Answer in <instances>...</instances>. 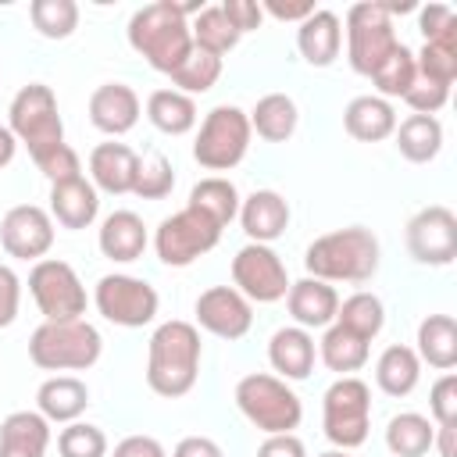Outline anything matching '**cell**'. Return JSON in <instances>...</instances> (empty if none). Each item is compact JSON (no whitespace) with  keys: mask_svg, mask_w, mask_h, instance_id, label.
Returning a JSON list of instances; mask_svg holds the SVG:
<instances>
[{"mask_svg":"<svg viewBox=\"0 0 457 457\" xmlns=\"http://www.w3.org/2000/svg\"><path fill=\"white\" fill-rule=\"evenodd\" d=\"M204 4H171L157 0L139 7L129 18V46L161 75H171L193 50V32H189V14H200Z\"/></svg>","mask_w":457,"mask_h":457,"instance_id":"6da1fadb","label":"cell"},{"mask_svg":"<svg viewBox=\"0 0 457 457\" xmlns=\"http://www.w3.org/2000/svg\"><path fill=\"white\" fill-rule=\"evenodd\" d=\"M200 357H204V346L193 321H182V318L161 321L146 346V386L168 400L186 396L196 386Z\"/></svg>","mask_w":457,"mask_h":457,"instance_id":"7a4b0ae2","label":"cell"},{"mask_svg":"<svg viewBox=\"0 0 457 457\" xmlns=\"http://www.w3.org/2000/svg\"><path fill=\"white\" fill-rule=\"evenodd\" d=\"M303 268L311 278L321 282H368L378 271V239L364 225H346L336 232L318 236L307 253Z\"/></svg>","mask_w":457,"mask_h":457,"instance_id":"3957f363","label":"cell"},{"mask_svg":"<svg viewBox=\"0 0 457 457\" xmlns=\"http://www.w3.org/2000/svg\"><path fill=\"white\" fill-rule=\"evenodd\" d=\"M7 129L18 143H25L36 168H43L54 154H61L64 143V121L57 111V96L43 82H29L14 93L7 107Z\"/></svg>","mask_w":457,"mask_h":457,"instance_id":"277c9868","label":"cell"},{"mask_svg":"<svg viewBox=\"0 0 457 457\" xmlns=\"http://www.w3.org/2000/svg\"><path fill=\"white\" fill-rule=\"evenodd\" d=\"M104 339L86 318L43 321L29 336V361L43 371H86L100 361Z\"/></svg>","mask_w":457,"mask_h":457,"instance_id":"5b68a950","label":"cell"},{"mask_svg":"<svg viewBox=\"0 0 457 457\" xmlns=\"http://www.w3.org/2000/svg\"><path fill=\"white\" fill-rule=\"evenodd\" d=\"M236 407L264 436L293 432L300 425V418H303L300 396L286 386V378L268 375V371H253V375H243L236 382Z\"/></svg>","mask_w":457,"mask_h":457,"instance_id":"8992f818","label":"cell"},{"mask_svg":"<svg viewBox=\"0 0 457 457\" xmlns=\"http://www.w3.org/2000/svg\"><path fill=\"white\" fill-rule=\"evenodd\" d=\"M321 428L336 450H357L371 428V389L357 375H339L321 400Z\"/></svg>","mask_w":457,"mask_h":457,"instance_id":"52a82bcc","label":"cell"},{"mask_svg":"<svg viewBox=\"0 0 457 457\" xmlns=\"http://www.w3.org/2000/svg\"><path fill=\"white\" fill-rule=\"evenodd\" d=\"M250 139H253V129H250L246 111L236 104H218L200 121V132L193 143V161L207 171H228L246 157Z\"/></svg>","mask_w":457,"mask_h":457,"instance_id":"ba28073f","label":"cell"},{"mask_svg":"<svg viewBox=\"0 0 457 457\" xmlns=\"http://www.w3.org/2000/svg\"><path fill=\"white\" fill-rule=\"evenodd\" d=\"M396 29L382 0H364L346 11V61L357 75H368L396 50Z\"/></svg>","mask_w":457,"mask_h":457,"instance_id":"9c48e42d","label":"cell"},{"mask_svg":"<svg viewBox=\"0 0 457 457\" xmlns=\"http://www.w3.org/2000/svg\"><path fill=\"white\" fill-rule=\"evenodd\" d=\"M29 293L43 314V321H68L86 314V286L68 261L43 257L29 271Z\"/></svg>","mask_w":457,"mask_h":457,"instance_id":"30bf717a","label":"cell"},{"mask_svg":"<svg viewBox=\"0 0 457 457\" xmlns=\"http://www.w3.org/2000/svg\"><path fill=\"white\" fill-rule=\"evenodd\" d=\"M218 239H221V228H218L211 218H204V214L193 211V207H182V211L168 214V218L157 225V232H154V250H157V257H161L168 268H186V264H193L196 257L211 253V250L218 246Z\"/></svg>","mask_w":457,"mask_h":457,"instance_id":"8fae6325","label":"cell"},{"mask_svg":"<svg viewBox=\"0 0 457 457\" xmlns=\"http://www.w3.org/2000/svg\"><path fill=\"white\" fill-rule=\"evenodd\" d=\"M93 303L96 311L111 321V325H121V328H143L157 318V289L146 282V278H136V275H104L93 289Z\"/></svg>","mask_w":457,"mask_h":457,"instance_id":"7c38bea8","label":"cell"},{"mask_svg":"<svg viewBox=\"0 0 457 457\" xmlns=\"http://www.w3.org/2000/svg\"><path fill=\"white\" fill-rule=\"evenodd\" d=\"M232 282L250 303H275L289 293V271L282 257L264 243H246L236 250Z\"/></svg>","mask_w":457,"mask_h":457,"instance_id":"4fadbf2b","label":"cell"},{"mask_svg":"<svg viewBox=\"0 0 457 457\" xmlns=\"http://www.w3.org/2000/svg\"><path fill=\"white\" fill-rule=\"evenodd\" d=\"M407 250L418 264L446 268L457 257V214L443 204L421 207L407 221Z\"/></svg>","mask_w":457,"mask_h":457,"instance_id":"5bb4252c","label":"cell"},{"mask_svg":"<svg viewBox=\"0 0 457 457\" xmlns=\"http://www.w3.org/2000/svg\"><path fill=\"white\" fill-rule=\"evenodd\" d=\"M196 325L218 339H243L253 325V307L236 286H211L193 303Z\"/></svg>","mask_w":457,"mask_h":457,"instance_id":"9a60e30c","label":"cell"},{"mask_svg":"<svg viewBox=\"0 0 457 457\" xmlns=\"http://www.w3.org/2000/svg\"><path fill=\"white\" fill-rule=\"evenodd\" d=\"M0 243L18 261H43L54 246V218L36 204H18L0 218Z\"/></svg>","mask_w":457,"mask_h":457,"instance_id":"2e32d148","label":"cell"},{"mask_svg":"<svg viewBox=\"0 0 457 457\" xmlns=\"http://www.w3.org/2000/svg\"><path fill=\"white\" fill-rule=\"evenodd\" d=\"M139 171V154L125 143H100L89 150V182L96 193L125 196L136 186Z\"/></svg>","mask_w":457,"mask_h":457,"instance_id":"e0dca14e","label":"cell"},{"mask_svg":"<svg viewBox=\"0 0 457 457\" xmlns=\"http://www.w3.org/2000/svg\"><path fill=\"white\" fill-rule=\"evenodd\" d=\"M89 121L107 136H125L139 121V96L125 82H104L89 96Z\"/></svg>","mask_w":457,"mask_h":457,"instance_id":"ac0fdd59","label":"cell"},{"mask_svg":"<svg viewBox=\"0 0 457 457\" xmlns=\"http://www.w3.org/2000/svg\"><path fill=\"white\" fill-rule=\"evenodd\" d=\"M100 214V193L93 189L89 179L75 175V179H64V182H54L50 186V218L61 225V228H89Z\"/></svg>","mask_w":457,"mask_h":457,"instance_id":"d6986e66","label":"cell"},{"mask_svg":"<svg viewBox=\"0 0 457 457\" xmlns=\"http://www.w3.org/2000/svg\"><path fill=\"white\" fill-rule=\"evenodd\" d=\"M239 225L250 236V243H271L289 225V204L275 189H253L246 200H239Z\"/></svg>","mask_w":457,"mask_h":457,"instance_id":"ffe728a7","label":"cell"},{"mask_svg":"<svg viewBox=\"0 0 457 457\" xmlns=\"http://www.w3.org/2000/svg\"><path fill=\"white\" fill-rule=\"evenodd\" d=\"M286 307L293 314V321L300 328H328L336 321V311H339V293L321 282V278H300V282H289V293H286Z\"/></svg>","mask_w":457,"mask_h":457,"instance_id":"44dd1931","label":"cell"},{"mask_svg":"<svg viewBox=\"0 0 457 457\" xmlns=\"http://www.w3.org/2000/svg\"><path fill=\"white\" fill-rule=\"evenodd\" d=\"M314 357H318L314 336L307 328H300V325L275 328L271 339H268V361L278 371V378H289V382L307 378L314 371Z\"/></svg>","mask_w":457,"mask_h":457,"instance_id":"7402d4cb","label":"cell"},{"mask_svg":"<svg viewBox=\"0 0 457 457\" xmlns=\"http://www.w3.org/2000/svg\"><path fill=\"white\" fill-rule=\"evenodd\" d=\"M296 50L307 64L328 68L343 50V25H339L336 11L314 7V14H307L296 29Z\"/></svg>","mask_w":457,"mask_h":457,"instance_id":"603a6c76","label":"cell"},{"mask_svg":"<svg viewBox=\"0 0 457 457\" xmlns=\"http://www.w3.org/2000/svg\"><path fill=\"white\" fill-rule=\"evenodd\" d=\"M146 243H150V236H146V225H143V218L136 211H111L100 221L96 246H100V253L107 261H118V264L139 261Z\"/></svg>","mask_w":457,"mask_h":457,"instance_id":"cb8c5ba5","label":"cell"},{"mask_svg":"<svg viewBox=\"0 0 457 457\" xmlns=\"http://www.w3.org/2000/svg\"><path fill=\"white\" fill-rule=\"evenodd\" d=\"M50 421L39 411H11L0 421V457H46Z\"/></svg>","mask_w":457,"mask_h":457,"instance_id":"d4e9b609","label":"cell"},{"mask_svg":"<svg viewBox=\"0 0 457 457\" xmlns=\"http://www.w3.org/2000/svg\"><path fill=\"white\" fill-rule=\"evenodd\" d=\"M343 129L361 143H382L396 132V107L375 93L353 96L343 111Z\"/></svg>","mask_w":457,"mask_h":457,"instance_id":"484cf974","label":"cell"},{"mask_svg":"<svg viewBox=\"0 0 457 457\" xmlns=\"http://www.w3.org/2000/svg\"><path fill=\"white\" fill-rule=\"evenodd\" d=\"M36 407L46 421H79V414L89 407V386L75 375H54L36 389Z\"/></svg>","mask_w":457,"mask_h":457,"instance_id":"4316f807","label":"cell"},{"mask_svg":"<svg viewBox=\"0 0 457 457\" xmlns=\"http://www.w3.org/2000/svg\"><path fill=\"white\" fill-rule=\"evenodd\" d=\"M414 353L421 364L436 371H450L457 364V321L450 314H425L418 325Z\"/></svg>","mask_w":457,"mask_h":457,"instance_id":"83f0119b","label":"cell"},{"mask_svg":"<svg viewBox=\"0 0 457 457\" xmlns=\"http://www.w3.org/2000/svg\"><path fill=\"white\" fill-rule=\"evenodd\" d=\"M421 378V361L414 353V346H403V343H393L378 353L375 361V382L386 396H407L414 393Z\"/></svg>","mask_w":457,"mask_h":457,"instance_id":"f1b7e54d","label":"cell"},{"mask_svg":"<svg viewBox=\"0 0 457 457\" xmlns=\"http://www.w3.org/2000/svg\"><path fill=\"white\" fill-rule=\"evenodd\" d=\"M250 118V129L268 139V143H286L293 132H296V121H300V111H296V100L286 96V93H264L253 111L246 114Z\"/></svg>","mask_w":457,"mask_h":457,"instance_id":"f546056e","label":"cell"},{"mask_svg":"<svg viewBox=\"0 0 457 457\" xmlns=\"http://www.w3.org/2000/svg\"><path fill=\"white\" fill-rule=\"evenodd\" d=\"M146 118L164 136H186L196 125V104L179 89H154L146 96Z\"/></svg>","mask_w":457,"mask_h":457,"instance_id":"4dcf8cb0","label":"cell"},{"mask_svg":"<svg viewBox=\"0 0 457 457\" xmlns=\"http://www.w3.org/2000/svg\"><path fill=\"white\" fill-rule=\"evenodd\" d=\"M393 136H396V150L411 164H428L443 150V125L432 114H411V118H403Z\"/></svg>","mask_w":457,"mask_h":457,"instance_id":"1f68e13d","label":"cell"},{"mask_svg":"<svg viewBox=\"0 0 457 457\" xmlns=\"http://www.w3.org/2000/svg\"><path fill=\"white\" fill-rule=\"evenodd\" d=\"M432 439H436V425L418 411L393 414L386 425V446L393 457H425L432 450Z\"/></svg>","mask_w":457,"mask_h":457,"instance_id":"d6a6232c","label":"cell"},{"mask_svg":"<svg viewBox=\"0 0 457 457\" xmlns=\"http://www.w3.org/2000/svg\"><path fill=\"white\" fill-rule=\"evenodd\" d=\"M193 211H200L204 218H211L218 228H225L236 214H239V189L221 179V175H211V179H200L193 189H189V204Z\"/></svg>","mask_w":457,"mask_h":457,"instance_id":"836d02e7","label":"cell"},{"mask_svg":"<svg viewBox=\"0 0 457 457\" xmlns=\"http://www.w3.org/2000/svg\"><path fill=\"white\" fill-rule=\"evenodd\" d=\"M318 357H321V364H325L328 371L353 375L357 368L368 364V339H361V336H353L350 328H343V325L332 321V325L325 328L321 343H318Z\"/></svg>","mask_w":457,"mask_h":457,"instance_id":"e575fe53","label":"cell"},{"mask_svg":"<svg viewBox=\"0 0 457 457\" xmlns=\"http://www.w3.org/2000/svg\"><path fill=\"white\" fill-rule=\"evenodd\" d=\"M414 68H418V79L453 86V79H457V25H450L436 39H425V46L414 54Z\"/></svg>","mask_w":457,"mask_h":457,"instance_id":"d590c367","label":"cell"},{"mask_svg":"<svg viewBox=\"0 0 457 457\" xmlns=\"http://www.w3.org/2000/svg\"><path fill=\"white\" fill-rule=\"evenodd\" d=\"M189 32H193V46H200V50H207V54H214V57H225V54L236 50V43L243 39V36L232 29V21L225 18L221 4L200 7V14H193V21H189Z\"/></svg>","mask_w":457,"mask_h":457,"instance_id":"8d00e7d4","label":"cell"},{"mask_svg":"<svg viewBox=\"0 0 457 457\" xmlns=\"http://www.w3.org/2000/svg\"><path fill=\"white\" fill-rule=\"evenodd\" d=\"M336 325H343L353 336H361V339L371 343L382 332V325H386V307H382V300L375 293H364V289L361 293H350L339 303V311H336Z\"/></svg>","mask_w":457,"mask_h":457,"instance_id":"74e56055","label":"cell"},{"mask_svg":"<svg viewBox=\"0 0 457 457\" xmlns=\"http://www.w3.org/2000/svg\"><path fill=\"white\" fill-rule=\"evenodd\" d=\"M168 79H171V89H179V93H186V96L207 93V89L221 79V57H214V54L193 46L189 57H186Z\"/></svg>","mask_w":457,"mask_h":457,"instance_id":"f35d334b","label":"cell"},{"mask_svg":"<svg viewBox=\"0 0 457 457\" xmlns=\"http://www.w3.org/2000/svg\"><path fill=\"white\" fill-rule=\"evenodd\" d=\"M418 79V68H414V50L396 43V50L371 71V82H375V96L382 100H393V96H403Z\"/></svg>","mask_w":457,"mask_h":457,"instance_id":"ab89813d","label":"cell"},{"mask_svg":"<svg viewBox=\"0 0 457 457\" xmlns=\"http://www.w3.org/2000/svg\"><path fill=\"white\" fill-rule=\"evenodd\" d=\"M29 18L39 36L46 39H68L79 29V4L75 0H32Z\"/></svg>","mask_w":457,"mask_h":457,"instance_id":"60d3db41","label":"cell"},{"mask_svg":"<svg viewBox=\"0 0 457 457\" xmlns=\"http://www.w3.org/2000/svg\"><path fill=\"white\" fill-rule=\"evenodd\" d=\"M171 189H175L171 161H168L164 154H157V150H150L146 157H139V171H136L132 193L143 196V200H164Z\"/></svg>","mask_w":457,"mask_h":457,"instance_id":"b9f144b4","label":"cell"},{"mask_svg":"<svg viewBox=\"0 0 457 457\" xmlns=\"http://www.w3.org/2000/svg\"><path fill=\"white\" fill-rule=\"evenodd\" d=\"M57 453L61 457H107V436L104 428L89 421H68L57 436Z\"/></svg>","mask_w":457,"mask_h":457,"instance_id":"7bdbcfd3","label":"cell"},{"mask_svg":"<svg viewBox=\"0 0 457 457\" xmlns=\"http://www.w3.org/2000/svg\"><path fill=\"white\" fill-rule=\"evenodd\" d=\"M428 411L436 425H457V375L443 371L428 389Z\"/></svg>","mask_w":457,"mask_h":457,"instance_id":"ee69618b","label":"cell"},{"mask_svg":"<svg viewBox=\"0 0 457 457\" xmlns=\"http://www.w3.org/2000/svg\"><path fill=\"white\" fill-rule=\"evenodd\" d=\"M403 100H407V107L414 114H432L436 118V111L446 107V100H450V86H439V82H428V79H414V86L403 93Z\"/></svg>","mask_w":457,"mask_h":457,"instance_id":"f6af8a7d","label":"cell"},{"mask_svg":"<svg viewBox=\"0 0 457 457\" xmlns=\"http://www.w3.org/2000/svg\"><path fill=\"white\" fill-rule=\"evenodd\" d=\"M21 307V278L14 275L11 264H0V328L14 325Z\"/></svg>","mask_w":457,"mask_h":457,"instance_id":"bcb514c9","label":"cell"},{"mask_svg":"<svg viewBox=\"0 0 457 457\" xmlns=\"http://www.w3.org/2000/svg\"><path fill=\"white\" fill-rule=\"evenodd\" d=\"M221 11H225V18L232 21V29H236L239 36H246V32L261 29V21H264L261 4H253V0H225V4H221Z\"/></svg>","mask_w":457,"mask_h":457,"instance_id":"7dc6e473","label":"cell"},{"mask_svg":"<svg viewBox=\"0 0 457 457\" xmlns=\"http://www.w3.org/2000/svg\"><path fill=\"white\" fill-rule=\"evenodd\" d=\"M450 25H457V14H453V7H446V4H425V7L418 11V29H421L425 39H436V36L446 32Z\"/></svg>","mask_w":457,"mask_h":457,"instance_id":"c3c4849f","label":"cell"},{"mask_svg":"<svg viewBox=\"0 0 457 457\" xmlns=\"http://www.w3.org/2000/svg\"><path fill=\"white\" fill-rule=\"evenodd\" d=\"M257 457H307V450L296 432H278V436H264Z\"/></svg>","mask_w":457,"mask_h":457,"instance_id":"681fc988","label":"cell"},{"mask_svg":"<svg viewBox=\"0 0 457 457\" xmlns=\"http://www.w3.org/2000/svg\"><path fill=\"white\" fill-rule=\"evenodd\" d=\"M111 457H168V453L154 436H125Z\"/></svg>","mask_w":457,"mask_h":457,"instance_id":"f907efd6","label":"cell"},{"mask_svg":"<svg viewBox=\"0 0 457 457\" xmlns=\"http://www.w3.org/2000/svg\"><path fill=\"white\" fill-rule=\"evenodd\" d=\"M261 11L271 14V18H278V21H296L300 25L307 14H314V4L311 0H293V4H286V0H264Z\"/></svg>","mask_w":457,"mask_h":457,"instance_id":"816d5d0a","label":"cell"},{"mask_svg":"<svg viewBox=\"0 0 457 457\" xmlns=\"http://www.w3.org/2000/svg\"><path fill=\"white\" fill-rule=\"evenodd\" d=\"M171 457H225V453L211 436H186L175 443Z\"/></svg>","mask_w":457,"mask_h":457,"instance_id":"f5cc1de1","label":"cell"},{"mask_svg":"<svg viewBox=\"0 0 457 457\" xmlns=\"http://www.w3.org/2000/svg\"><path fill=\"white\" fill-rule=\"evenodd\" d=\"M432 446H439V457H457V425H436Z\"/></svg>","mask_w":457,"mask_h":457,"instance_id":"db71d44e","label":"cell"},{"mask_svg":"<svg viewBox=\"0 0 457 457\" xmlns=\"http://www.w3.org/2000/svg\"><path fill=\"white\" fill-rule=\"evenodd\" d=\"M14 150H18V139L11 136V129L0 125V168H7L14 161Z\"/></svg>","mask_w":457,"mask_h":457,"instance_id":"11a10c76","label":"cell"},{"mask_svg":"<svg viewBox=\"0 0 457 457\" xmlns=\"http://www.w3.org/2000/svg\"><path fill=\"white\" fill-rule=\"evenodd\" d=\"M318 457H350V450H325V453H318Z\"/></svg>","mask_w":457,"mask_h":457,"instance_id":"9f6ffc18","label":"cell"}]
</instances>
